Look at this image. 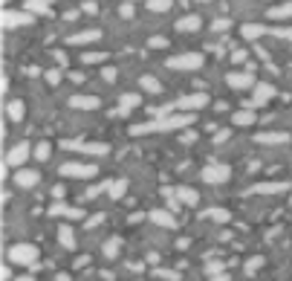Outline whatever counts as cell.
Listing matches in <instances>:
<instances>
[{
  "label": "cell",
  "instance_id": "9c48e42d",
  "mask_svg": "<svg viewBox=\"0 0 292 281\" xmlns=\"http://www.w3.org/2000/svg\"><path fill=\"white\" fill-rule=\"evenodd\" d=\"M32 24V12H12V9H6L3 12V26H29Z\"/></svg>",
  "mask_w": 292,
  "mask_h": 281
},
{
  "label": "cell",
  "instance_id": "3957f363",
  "mask_svg": "<svg viewBox=\"0 0 292 281\" xmlns=\"http://www.w3.org/2000/svg\"><path fill=\"white\" fill-rule=\"evenodd\" d=\"M9 261L21 264V267H32V264L38 261V246H32V244H15L12 249H9Z\"/></svg>",
  "mask_w": 292,
  "mask_h": 281
},
{
  "label": "cell",
  "instance_id": "bcb514c9",
  "mask_svg": "<svg viewBox=\"0 0 292 281\" xmlns=\"http://www.w3.org/2000/svg\"><path fill=\"white\" fill-rule=\"evenodd\" d=\"M214 29H229V21H226V18H223V21H217V24H214Z\"/></svg>",
  "mask_w": 292,
  "mask_h": 281
},
{
  "label": "cell",
  "instance_id": "83f0119b",
  "mask_svg": "<svg viewBox=\"0 0 292 281\" xmlns=\"http://www.w3.org/2000/svg\"><path fill=\"white\" fill-rule=\"evenodd\" d=\"M145 6H148L151 12H168V9L174 6V0H145Z\"/></svg>",
  "mask_w": 292,
  "mask_h": 281
},
{
  "label": "cell",
  "instance_id": "4dcf8cb0",
  "mask_svg": "<svg viewBox=\"0 0 292 281\" xmlns=\"http://www.w3.org/2000/svg\"><path fill=\"white\" fill-rule=\"evenodd\" d=\"M125 191H128V183H125V180H116V183H110V197H113V200H119L122 194H125Z\"/></svg>",
  "mask_w": 292,
  "mask_h": 281
},
{
  "label": "cell",
  "instance_id": "681fc988",
  "mask_svg": "<svg viewBox=\"0 0 292 281\" xmlns=\"http://www.w3.org/2000/svg\"><path fill=\"white\" fill-rule=\"evenodd\" d=\"M211 281H229V278H226V275H223V272H220V275H214V278H211Z\"/></svg>",
  "mask_w": 292,
  "mask_h": 281
},
{
  "label": "cell",
  "instance_id": "603a6c76",
  "mask_svg": "<svg viewBox=\"0 0 292 281\" xmlns=\"http://www.w3.org/2000/svg\"><path fill=\"white\" fill-rule=\"evenodd\" d=\"M6 113H9V119H12V122H21V119H24V113H26L24 102H21V99L9 102V105H6Z\"/></svg>",
  "mask_w": 292,
  "mask_h": 281
},
{
  "label": "cell",
  "instance_id": "1f68e13d",
  "mask_svg": "<svg viewBox=\"0 0 292 281\" xmlns=\"http://www.w3.org/2000/svg\"><path fill=\"white\" fill-rule=\"evenodd\" d=\"M119 246H122V241H119V238H110V241L105 244V255L107 258H116L119 255Z\"/></svg>",
  "mask_w": 292,
  "mask_h": 281
},
{
  "label": "cell",
  "instance_id": "277c9868",
  "mask_svg": "<svg viewBox=\"0 0 292 281\" xmlns=\"http://www.w3.org/2000/svg\"><path fill=\"white\" fill-rule=\"evenodd\" d=\"M168 67L171 70H200L203 67V55L200 52H182V55L168 58Z\"/></svg>",
  "mask_w": 292,
  "mask_h": 281
},
{
  "label": "cell",
  "instance_id": "d6986e66",
  "mask_svg": "<svg viewBox=\"0 0 292 281\" xmlns=\"http://www.w3.org/2000/svg\"><path fill=\"white\" fill-rule=\"evenodd\" d=\"M176 200H182L185 206H197L200 194L194 191V188H188V186H176Z\"/></svg>",
  "mask_w": 292,
  "mask_h": 281
},
{
  "label": "cell",
  "instance_id": "2e32d148",
  "mask_svg": "<svg viewBox=\"0 0 292 281\" xmlns=\"http://www.w3.org/2000/svg\"><path fill=\"white\" fill-rule=\"evenodd\" d=\"M99 38H102V32H99V29H87V32L70 35V38H67V44H70V47H75V44H93V41H99Z\"/></svg>",
  "mask_w": 292,
  "mask_h": 281
},
{
  "label": "cell",
  "instance_id": "4316f807",
  "mask_svg": "<svg viewBox=\"0 0 292 281\" xmlns=\"http://www.w3.org/2000/svg\"><path fill=\"white\" fill-rule=\"evenodd\" d=\"M26 12H32V15H47V12H49V3H47V0H26Z\"/></svg>",
  "mask_w": 292,
  "mask_h": 281
},
{
  "label": "cell",
  "instance_id": "d4e9b609",
  "mask_svg": "<svg viewBox=\"0 0 292 281\" xmlns=\"http://www.w3.org/2000/svg\"><path fill=\"white\" fill-rule=\"evenodd\" d=\"M269 18H272V21H283V18H292V0H289V3H283V6H275V9H269Z\"/></svg>",
  "mask_w": 292,
  "mask_h": 281
},
{
  "label": "cell",
  "instance_id": "4fadbf2b",
  "mask_svg": "<svg viewBox=\"0 0 292 281\" xmlns=\"http://www.w3.org/2000/svg\"><path fill=\"white\" fill-rule=\"evenodd\" d=\"M70 105L75 107V110H99V107H102V102H99L95 96H72Z\"/></svg>",
  "mask_w": 292,
  "mask_h": 281
},
{
  "label": "cell",
  "instance_id": "5b68a950",
  "mask_svg": "<svg viewBox=\"0 0 292 281\" xmlns=\"http://www.w3.org/2000/svg\"><path fill=\"white\" fill-rule=\"evenodd\" d=\"M64 148H70V151H81V154H95V157H105L110 148H107L105 142H78V139H64L61 142Z\"/></svg>",
  "mask_w": 292,
  "mask_h": 281
},
{
  "label": "cell",
  "instance_id": "5bb4252c",
  "mask_svg": "<svg viewBox=\"0 0 292 281\" xmlns=\"http://www.w3.org/2000/svg\"><path fill=\"white\" fill-rule=\"evenodd\" d=\"M148 218H151L156 226H165V229H174V226H176V218L171 215V212H165V209H153Z\"/></svg>",
  "mask_w": 292,
  "mask_h": 281
},
{
  "label": "cell",
  "instance_id": "ba28073f",
  "mask_svg": "<svg viewBox=\"0 0 292 281\" xmlns=\"http://www.w3.org/2000/svg\"><path fill=\"white\" fill-rule=\"evenodd\" d=\"M206 105H209V93H191V96L176 99L174 107H179V110H203Z\"/></svg>",
  "mask_w": 292,
  "mask_h": 281
},
{
  "label": "cell",
  "instance_id": "ab89813d",
  "mask_svg": "<svg viewBox=\"0 0 292 281\" xmlns=\"http://www.w3.org/2000/svg\"><path fill=\"white\" fill-rule=\"evenodd\" d=\"M102 79H105V82H116V70H113V67H105V70H102Z\"/></svg>",
  "mask_w": 292,
  "mask_h": 281
},
{
  "label": "cell",
  "instance_id": "f1b7e54d",
  "mask_svg": "<svg viewBox=\"0 0 292 281\" xmlns=\"http://www.w3.org/2000/svg\"><path fill=\"white\" fill-rule=\"evenodd\" d=\"M200 218H214V221H220V223H226L232 215L226 209H206V212H200Z\"/></svg>",
  "mask_w": 292,
  "mask_h": 281
},
{
  "label": "cell",
  "instance_id": "cb8c5ba5",
  "mask_svg": "<svg viewBox=\"0 0 292 281\" xmlns=\"http://www.w3.org/2000/svg\"><path fill=\"white\" fill-rule=\"evenodd\" d=\"M58 241H61L64 249H75V235H72L70 226H61V229H58Z\"/></svg>",
  "mask_w": 292,
  "mask_h": 281
},
{
  "label": "cell",
  "instance_id": "f907efd6",
  "mask_svg": "<svg viewBox=\"0 0 292 281\" xmlns=\"http://www.w3.org/2000/svg\"><path fill=\"white\" fill-rule=\"evenodd\" d=\"M200 3H209V0H200Z\"/></svg>",
  "mask_w": 292,
  "mask_h": 281
},
{
  "label": "cell",
  "instance_id": "e0dca14e",
  "mask_svg": "<svg viewBox=\"0 0 292 281\" xmlns=\"http://www.w3.org/2000/svg\"><path fill=\"white\" fill-rule=\"evenodd\" d=\"M26 157H29V145H26V142H21V145H15L12 151H9L6 163H9V165H21Z\"/></svg>",
  "mask_w": 292,
  "mask_h": 281
},
{
  "label": "cell",
  "instance_id": "e575fe53",
  "mask_svg": "<svg viewBox=\"0 0 292 281\" xmlns=\"http://www.w3.org/2000/svg\"><path fill=\"white\" fill-rule=\"evenodd\" d=\"M153 278H162V281H176L179 275L171 272V269H153Z\"/></svg>",
  "mask_w": 292,
  "mask_h": 281
},
{
  "label": "cell",
  "instance_id": "8d00e7d4",
  "mask_svg": "<svg viewBox=\"0 0 292 281\" xmlns=\"http://www.w3.org/2000/svg\"><path fill=\"white\" fill-rule=\"evenodd\" d=\"M81 61H84V64H95V61H105V52H87Z\"/></svg>",
  "mask_w": 292,
  "mask_h": 281
},
{
  "label": "cell",
  "instance_id": "7c38bea8",
  "mask_svg": "<svg viewBox=\"0 0 292 281\" xmlns=\"http://www.w3.org/2000/svg\"><path fill=\"white\" fill-rule=\"evenodd\" d=\"M142 105V96L139 93H122V105H119L116 110V116H128L133 107H139Z\"/></svg>",
  "mask_w": 292,
  "mask_h": 281
},
{
  "label": "cell",
  "instance_id": "60d3db41",
  "mask_svg": "<svg viewBox=\"0 0 292 281\" xmlns=\"http://www.w3.org/2000/svg\"><path fill=\"white\" fill-rule=\"evenodd\" d=\"M47 82H49V84H58V82H61V70H49V73H47Z\"/></svg>",
  "mask_w": 292,
  "mask_h": 281
},
{
  "label": "cell",
  "instance_id": "6da1fadb",
  "mask_svg": "<svg viewBox=\"0 0 292 281\" xmlns=\"http://www.w3.org/2000/svg\"><path fill=\"white\" fill-rule=\"evenodd\" d=\"M194 122L191 113H182V116H168V119H156V122H148V125H133L130 133H151V130H179V128H188Z\"/></svg>",
  "mask_w": 292,
  "mask_h": 281
},
{
  "label": "cell",
  "instance_id": "f6af8a7d",
  "mask_svg": "<svg viewBox=\"0 0 292 281\" xmlns=\"http://www.w3.org/2000/svg\"><path fill=\"white\" fill-rule=\"evenodd\" d=\"M102 221H105V215H95V218H93V221H90V223H87V226H99V223H102Z\"/></svg>",
  "mask_w": 292,
  "mask_h": 281
},
{
  "label": "cell",
  "instance_id": "7402d4cb",
  "mask_svg": "<svg viewBox=\"0 0 292 281\" xmlns=\"http://www.w3.org/2000/svg\"><path fill=\"white\" fill-rule=\"evenodd\" d=\"M286 188H289V183H260V186H255V191L257 194H280Z\"/></svg>",
  "mask_w": 292,
  "mask_h": 281
},
{
  "label": "cell",
  "instance_id": "f35d334b",
  "mask_svg": "<svg viewBox=\"0 0 292 281\" xmlns=\"http://www.w3.org/2000/svg\"><path fill=\"white\" fill-rule=\"evenodd\" d=\"M151 47L153 49H165V47H168V41H165L162 35H156V38H151Z\"/></svg>",
  "mask_w": 292,
  "mask_h": 281
},
{
  "label": "cell",
  "instance_id": "c3c4849f",
  "mask_svg": "<svg viewBox=\"0 0 292 281\" xmlns=\"http://www.w3.org/2000/svg\"><path fill=\"white\" fill-rule=\"evenodd\" d=\"M15 281H32V275H18Z\"/></svg>",
  "mask_w": 292,
  "mask_h": 281
},
{
  "label": "cell",
  "instance_id": "52a82bcc",
  "mask_svg": "<svg viewBox=\"0 0 292 281\" xmlns=\"http://www.w3.org/2000/svg\"><path fill=\"white\" fill-rule=\"evenodd\" d=\"M95 171H99V168H95L93 163H64L61 165V174L64 177H95Z\"/></svg>",
  "mask_w": 292,
  "mask_h": 281
},
{
  "label": "cell",
  "instance_id": "8fae6325",
  "mask_svg": "<svg viewBox=\"0 0 292 281\" xmlns=\"http://www.w3.org/2000/svg\"><path fill=\"white\" fill-rule=\"evenodd\" d=\"M38 180H41V174L32 171V168H21V171H15V186H21V188L38 186Z\"/></svg>",
  "mask_w": 292,
  "mask_h": 281
},
{
  "label": "cell",
  "instance_id": "d6a6232c",
  "mask_svg": "<svg viewBox=\"0 0 292 281\" xmlns=\"http://www.w3.org/2000/svg\"><path fill=\"white\" fill-rule=\"evenodd\" d=\"M260 267H263V258H260V255L249 258V261H246V275H252V272H257Z\"/></svg>",
  "mask_w": 292,
  "mask_h": 281
},
{
  "label": "cell",
  "instance_id": "d590c367",
  "mask_svg": "<svg viewBox=\"0 0 292 281\" xmlns=\"http://www.w3.org/2000/svg\"><path fill=\"white\" fill-rule=\"evenodd\" d=\"M81 9L87 15H95V12H99V3H95V0H81Z\"/></svg>",
  "mask_w": 292,
  "mask_h": 281
},
{
  "label": "cell",
  "instance_id": "b9f144b4",
  "mask_svg": "<svg viewBox=\"0 0 292 281\" xmlns=\"http://www.w3.org/2000/svg\"><path fill=\"white\" fill-rule=\"evenodd\" d=\"M122 18H133V6H130V3L122 6Z\"/></svg>",
  "mask_w": 292,
  "mask_h": 281
},
{
  "label": "cell",
  "instance_id": "74e56055",
  "mask_svg": "<svg viewBox=\"0 0 292 281\" xmlns=\"http://www.w3.org/2000/svg\"><path fill=\"white\" fill-rule=\"evenodd\" d=\"M206 272H209V275H220V272H223V264H217V261H211L209 267H206Z\"/></svg>",
  "mask_w": 292,
  "mask_h": 281
},
{
  "label": "cell",
  "instance_id": "44dd1931",
  "mask_svg": "<svg viewBox=\"0 0 292 281\" xmlns=\"http://www.w3.org/2000/svg\"><path fill=\"white\" fill-rule=\"evenodd\" d=\"M240 35H243L246 41H255V38L266 35V26H260V24H243V29H240Z\"/></svg>",
  "mask_w": 292,
  "mask_h": 281
},
{
  "label": "cell",
  "instance_id": "f546056e",
  "mask_svg": "<svg viewBox=\"0 0 292 281\" xmlns=\"http://www.w3.org/2000/svg\"><path fill=\"white\" fill-rule=\"evenodd\" d=\"M142 87H145V90H148V93H159V90H162V84L156 82V79H153V76H142Z\"/></svg>",
  "mask_w": 292,
  "mask_h": 281
},
{
  "label": "cell",
  "instance_id": "ac0fdd59",
  "mask_svg": "<svg viewBox=\"0 0 292 281\" xmlns=\"http://www.w3.org/2000/svg\"><path fill=\"white\" fill-rule=\"evenodd\" d=\"M289 139V133H257L255 136V142H260V145H283V142Z\"/></svg>",
  "mask_w": 292,
  "mask_h": 281
},
{
  "label": "cell",
  "instance_id": "9a60e30c",
  "mask_svg": "<svg viewBox=\"0 0 292 281\" xmlns=\"http://www.w3.org/2000/svg\"><path fill=\"white\" fill-rule=\"evenodd\" d=\"M49 215H64V218H70V221L84 218L81 209H72V206H64V203H52V206H49Z\"/></svg>",
  "mask_w": 292,
  "mask_h": 281
},
{
  "label": "cell",
  "instance_id": "484cf974",
  "mask_svg": "<svg viewBox=\"0 0 292 281\" xmlns=\"http://www.w3.org/2000/svg\"><path fill=\"white\" fill-rule=\"evenodd\" d=\"M232 122H234V125H240V128H246V125H252V122H255V113H252L249 107H246V110H237V113L232 116Z\"/></svg>",
  "mask_w": 292,
  "mask_h": 281
},
{
  "label": "cell",
  "instance_id": "ffe728a7",
  "mask_svg": "<svg viewBox=\"0 0 292 281\" xmlns=\"http://www.w3.org/2000/svg\"><path fill=\"white\" fill-rule=\"evenodd\" d=\"M200 24H203V21H200L197 15H185V18L176 21V29H179V32H197Z\"/></svg>",
  "mask_w": 292,
  "mask_h": 281
},
{
  "label": "cell",
  "instance_id": "7a4b0ae2",
  "mask_svg": "<svg viewBox=\"0 0 292 281\" xmlns=\"http://www.w3.org/2000/svg\"><path fill=\"white\" fill-rule=\"evenodd\" d=\"M200 177H203V183H209V186H220V183H226L229 177H232V168L223 163H209L203 171H200Z\"/></svg>",
  "mask_w": 292,
  "mask_h": 281
},
{
  "label": "cell",
  "instance_id": "836d02e7",
  "mask_svg": "<svg viewBox=\"0 0 292 281\" xmlns=\"http://www.w3.org/2000/svg\"><path fill=\"white\" fill-rule=\"evenodd\" d=\"M32 154H35V160H41V163H44V160L49 157V145H47V142H38L35 148H32Z\"/></svg>",
  "mask_w": 292,
  "mask_h": 281
},
{
  "label": "cell",
  "instance_id": "7bdbcfd3",
  "mask_svg": "<svg viewBox=\"0 0 292 281\" xmlns=\"http://www.w3.org/2000/svg\"><path fill=\"white\" fill-rule=\"evenodd\" d=\"M226 139H229V130H220V133L214 136V142H226Z\"/></svg>",
  "mask_w": 292,
  "mask_h": 281
},
{
  "label": "cell",
  "instance_id": "7dc6e473",
  "mask_svg": "<svg viewBox=\"0 0 292 281\" xmlns=\"http://www.w3.org/2000/svg\"><path fill=\"white\" fill-rule=\"evenodd\" d=\"M278 35H283V38H292V29H280Z\"/></svg>",
  "mask_w": 292,
  "mask_h": 281
},
{
  "label": "cell",
  "instance_id": "8992f818",
  "mask_svg": "<svg viewBox=\"0 0 292 281\" xmlns=\"http://www.w3.org/2000/svg\"><path fill=\"white\" fill-rule=\"evenodd\" d=\"M252 70H255V67H246L243 73H229V76H226L229 87H234V90H252V87H255V76H252Z\"/></svg>",
  "mask_w": 292,
  "mask_h": 281
},
{
  "label": "cell",
  "instance_id": "ee69618b",
  "mask_svg": "<svg viewBox=\"0 0 292 281\" xmlns=\"http://www.w3.org/2000/svg\"><path fill=\"white\" fill-rule=\"evenodd\" d=\"M234 61H237V64H240V61H246V52H243V49H237V52H234Z\"/></svg>",
  "mask_w": 292,
  "mask_h": 281
},
{
  "label": "cell",
  "instance_id": "30bf717a",
  "mask_svg": "<svg viewBox=\"0 0 292 281\" xmlns=\"http://www.w3.org/2000/svg\"><path fill=\"white\" fill-rule=\"evenodd\" d=\"M252 90H255V99H252V102H249V107L266 105L269 99H272V96H275V87H272V84H266V82L255 84V87H252Z\"/></svg>",
  "mask_w": 292,
  "mask_h": 281
}]
</instances>
